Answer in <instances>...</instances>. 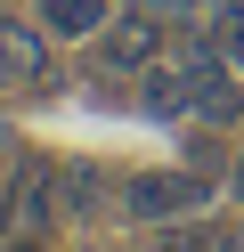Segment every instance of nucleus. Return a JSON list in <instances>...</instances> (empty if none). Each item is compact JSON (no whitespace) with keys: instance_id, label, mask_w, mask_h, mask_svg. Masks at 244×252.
Listing matches in <instances>:
<instances>
[{"instance_id":"20e7f679","label":"nucleus","mask_w":244,"mask_h":252,"mask_svg":"<svg viewBox=\"0 0 244 252\" xmlns=\"http://www.w3.org/2000/svg\"><path fill=\"white\" fill-rule=\"evenodd\" d=\"M139 114L146 122H187L195 114V73L179 65V57H155V65L139 73Z\"/></svg>"},{"instance_id":"f8f14e48","label":"nucleus","mask_w":244,"mask_h":252,"mask_svg":"<svg viewBox=\"0 0 244 252\" xmlns=\"http://www.w3.org/2000/svg\"><path fill=\"white\" fill-rule=\"evenodd\" d=\"M130 8H163V0H130Z\"/></svg>"},{"instance_id":"6e6552de","label":"nucleus","mask_w":244,"mask_h":252,"mask_svg":"<svg viewBox=\"0 0 244 252\" xmlns=\"http://www.w3.org/2000/svg\"><path fill=\"white\" fill-rule=\"evenodd\" d=\"M155 252H211V236H195V228H171V220H163V236H155Z\"/></svg>"},{"instance_id":"f03ea898","label":"nucleus","mask_w":244,"mask_h":252,"mask_svg":"<svg viewBox=\"0 0 244 252\" xmlns=\"http://www.w3.org/2000/svg\"><path fill=\"white\" fill-rule=\"evenodd\" d=\"M155 57H163V17L155 8H130V17H114L98 33V65L106 73H146Z\"/></svg>"},{"instance_id":"0eeeda50","label":"nucleus","mask_w":244,"mask_h":252,"mask_svg":"<svg viewBox=\"0 0 244 252\" xmlns=\"http://www.w3.org/2000/svg\"><path fill=\"white\" fill-rule=\"evenodd\" d=\"M211 41H220V57L244 73V0H220V8H211Z\"/></svg>"},{"instance_id":"7ed1b4c3","label":"nucleus","mask_w":244,"mask_h":252,"mask_svg":"<svg viewBox=\"0 0 244 252\" xmlns=\"http://www.w3.org/2000/svg\"><path fill=\"white\" fill-rule=\"evenodd\" d=\"M41 82H49V25L0 17V90H41Z\"/></svg>"},{"instance_id":"1a4fd4ad","label":"nucleus","mask_w":244,"mask_h":252,"mask_svg":"<svg viewBox=\"0 0 244 252\" xmlns=\"http://www.w3.org/2000/svg\"><path fill=\"white\" fill-rule=\"evenodd\" d=\"M8 220H25V212H16V179H0V236H8Z\"/></svg>"},{"instance_id":"39448f33","label":"nucleus","mask_w":244,"mask_h":252,"mask_svg":"<svg viewBox=\"0 0 244 252\" xmlns=\"http://www.w3.org/2000/svg\"><path fill=\"white\" fill-rule=\"evenodd\" d=\"M33 17H41L57 41H98V33L114 25V8H106V0H41Z\"/></svg>"},{"instance_id":"f257e3e1","label":"nucleus","mask_w":244,"mask_h":252,"mask_svg":"<svg viewBox=\"0 0 244 252\" xmlns=\"http://www.w3.org/2000/svg\"><path fill=\"white\" fill-rule=\"evenodd\" d=\"M204 203H211V179H204V171H139V179L122 187V212L130 220H155V228L204 212Z\"/></svg>"},{"instance_id":"9d476101","label":"nucleus","mask_w":244,"mask_h":252,"mask_svg":"<svg viewBox=\"0 0 244 252\" xmlns=\"http://www.w3.org/2000/svg\"><path fill=\"white\" fill-rule=\"evenodd\" d=\"M211 252H244V228H220V236H211Z\"/></svg>"},{"instance_id":"9b49d317","label":"nucleus","mask_w":244,"mask_h":252,"mask_svg":"<svg viewBox=\"0 0 244 252\" xmlns=\"http://www.w3.org/2000/svg\"><path fill=\"white\" fill-rule=\"evenodd\" d=\"M228 187H236V195H244V155H236V171H228Z\"/></svg>"},{"instance_id":"ddd939ff","label":"nucleus","mask_w":244,"mask_h":252,"mask_svg":"<svg viewBox=\"0 0 244 252\" xmlns=\"http://www.w3.org/2000/svg\"><path fill=\"white\" fill-rule=\"evenodd\" d=\"M16 252H33V244H16Z\"/></svg>"},{"instance_id":"423d86ee","label":"nucleus","mask_w":244,"mask_h":252,"mask_svg":"<svg viewBox=\"0 0 244 252\" xmlns=\"http://www.w3.org/2000/svg\"><path fill=\"white\" fill-rule=\"evenodd\" d=\"M98 203H106V187H98V171H90V163H73V171H57V212H73V220H90Z\"/></svg>"}]
</instances>
